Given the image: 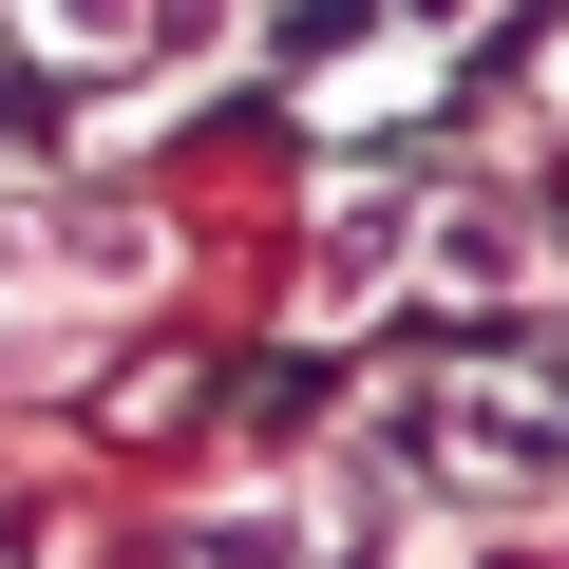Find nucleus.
I'll list each match as a JSON object with an SVG mask.
<instances>
[{
  "mask_svg": "<svg viewBox=\"0 0 569 569\" xmlns=\"http://www.w3.org/2000/svg\"><path fill=\"white\" fill-rule=\"evenodd\" d=\"M475 569H569V550H531V531H512V550H475Z\"/></svg>",
  "mask_w": 569,
  "mask_h": 569,
  "instance_id": "f03ea898",
  "label": "nucleus"
},
{
  "mask_svg": "<svg viewBox=\"0 0 569 569\" xmlns=\"http://www.w3.org/2000/svg\"><path fill=\"white\" fill-rule=\"evenodd\" d=\"M20 39L77 58V77H190L247 39V0H20Z\"/></svg>",
  "mask_w": 569,
  "mask_h": 569,
  "instance_id": "f257e3e1",
  "label": "nucleus"
}]
</instances>
